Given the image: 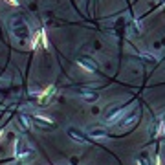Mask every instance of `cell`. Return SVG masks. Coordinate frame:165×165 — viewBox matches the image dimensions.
<instances>
[{
    "label": "cell",
    "instance_id": "obj_6",
    "mask_svg": "<svg viewBox=\"0 0 165 165\" xmlns=\"http://www.w3.org/2000/svg\"><path fill=\"white\" fill-rule=\"evenodd\" d=\"M70 136H72L74 140H77V141H82V143L86 141V140H84V136H81V134H77L75 130H70Z\"/></svg>",
    "mask_w": 165,
    "mask_h": 165
},
{
    "label": "cell",
    "instance_id": "obj_2",
    "mask_svg": "<svg viewBox=\"0 0 165 165\" xmlns=\"http://www.w3.org/2000/svg\"><path fill=\"white\" fill-rule=\"evenodd\" d=\"M138 118H140L138 114H132V116H130L128 119H123V121H121V125H123V127H132V125L138 121Z\"/></svg>",
    "mask_w": 165,
    "mask_h": 165
},
{
    "label": "cell",
    "instance_id": "obj_5",
    "mask_svg": "<svg viewBox=\"0 0 165 165\" xmlns=\"http://www.w3.org/2000/svg\"><path fill=\"white\" fill-rule=\"evenodd\" d=\"M39 37H41V44L44 48H48V39H46V31H44V29L39 31Z\"/></svg>",
    "mask_w": 165,
    "mask_h": 165
},
{
    "label": "cell",
    "instance_id": "obj_1",
    "mask_svg": "<svg viewBox=\"0 0 165 165\" xmlns=\"http://www.w3.org/2000/svg\"><path fill=\"white\" fill-rule=\"evenodd\" d=\"M81 97H84V101H88V103L97 101V94H94V92H86V90H82L81 92Z\"/></svg>",
    "mask_w": 165,
    "mask_h": 165
},
{
    "label": "cell",
    "instance_id": "obj_3",
    "mask_svg": "<svg viewBox=\"0 0 165 165\" xmlns=\"http://www.w3.org/2000/svg\"><path fill=\"white\" fill-rule=\"evenodd\" d=\"M79 66L84 68V72H96V66H94L92 62H88V61H79Z\"/></svg>",
    "mask_w": 165,
    "mask_h": 165
},
{
    "label": "cell",
    "instance_id": "obj_4",
    "mask_svg": "<svg viewBox=\"0 0 165 165\" xmlns=\"http://www.w3.org/2000/svg\"><path fill=\"white\" fill-rule=\"evenodd\" d=\"M53 90H55L53 86H48V88H46V90L42 92L41 96H39V99H41V101H44V97H46V96H50V94H53Z\"/></svg>",
    "mask_w": 165,
    "mask_h": 165
},
{
    "label": "cell",
    "instance_id": "obj_7",
    "mask_svg": "<svg viewBox=\"0 0 165 165\" xmlns=\"http://www.w3.org/2000/svg\"><path fill=\"white\" fill-rule=\"evenodd\" d=\"M6 2H7V4H11V6H15V7L19 6V0H6Z\"/></svg>",
    "mask_w": 165,
    "mask_h": 165
}]
</instances>
